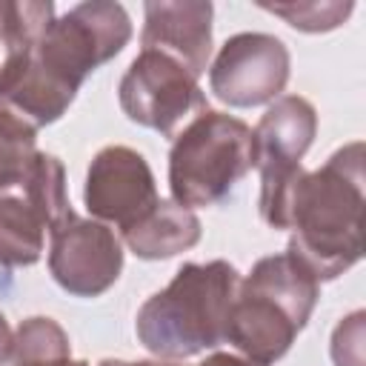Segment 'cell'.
<instances>
[{
    "label": "cell",
    "mask_w": 366,
    "mask_h": 366,
    "mask_svg": "<svg viewBox=\"0 0 366 366\" xmlns=\"http://www.w3.org/2000/svg\"><path fill=\"white\" fill-rule=\"evenodd\" d=\"M363 146L337 152L320 172L297 174L283 206L295 229L289 254L315 277H335L363 252Z\"/></svg>",
    "instance_id": "cell-1"
},
{
    "label": "cell",
    "mask_w": 366,
    "mask_h": 366,
    "mask_svg": "<svg viewBox=\"0 0 366 366\" xmlns=\"http://www.w3.org/2000/svg\"><path fill=\"white\" fill-rule=\"evenodd\" d=\"M129 31V17L114 3H83L71 9L46 26L26 77L6 100L31 114L34 123L57 120L83 77L117 54Z\"/></svg>",
    "instance_id": "cell-2"
},
{
    "label": "cell",
    "mask_w": 366,
    "mask_h": 366,
    "mask_svg": "<svg viewBox=\"0 0 366 366\" xmlns=\"http://www.w3.org/2000/svg\"><path fill=\"white\" fill-rule=\"evenodd\" d=\"M234 289L237 272L229 263H186L177 277L140 309V340L163 357H189L223 343Z\"/></svg>",
    "instance_id": "cell-3"
},
{
    "label": "cell",
    "mask_w": 366,
    "mask_h": 366,
    "mask_svg": "<svg viewBox=\"0 0 366 366\" xmlns=\"http://www.w3.org/2000/svg\"><path fill=\"white\" fill-rule=\"evenodd\" d=\"M317 300V277L295 257H263L232 300L226 340L257 363L277 360Z\"/></svg>",
    "instance_id": "cell-4"
},
{
    "label": "cell",
    "mask_w": 366,
    "mask_h": 366,
    "mask_svg": "<svg viewBox=\"0 0 366 366\" xmlns=\"http://www.w3.org/2000/svg\"><path fill=\"white\" fill-rule=\"evenodd\" d=\"M254 166V134L220 112H203L172 149V194L186 206H212Z\"/></svg>",
    "instance_id": "cell-5"
},
{
    "label": "cell",
    "mask_w": 366,
    "mask_h": 366,
    "mask_svg": "<svg viewBox=\"0 0 366 366\" xmlns=\"http://www.w3.org/2000/svg\"><path fill=\"white\" fill-rule=\"evenodd\" d=\"M254 134V163L263 169L260 212L269 226L283 229L286 194L300 174L297 160L315 134V109L303 97H283L274 103Z\"/></svg>",
    "instance_id": "cell-6"
},
{
    "label": "cell",
    "mask_w": 366,
    "mask_h": 366,
    "mask_svg": "<svg viewBox=\"0 0 366 366\" xmlns=\"http://www.w3.org/2000/svg\"><path fill=\"white\" fill-rule=\"evenodd\" d=\"M120 103L134 123L172 134L177 120L203 106V94L194 74L177 57L160 49H143L120 83Z\"/></svg>",
    "instance_id": "cell-7"
},
{
    "label": "cell",
    "mask_w": 366,
    "mask_h": 366,
    "mask_svg": "<svg viewBox=\"0 0 366 366\" xmlns=\"http://www.w3.org/2000/svg\"><path fill=\"white\" fill-rule=\"evenodd\" d=\"M51 232V274L71 295H97L117 280L123 254L114 234L66 212L49 226Z\"/></svg>",
    "instance_id": "cell-8"
},
{
    "label": "cell",
    "mask_w": 366,
    "mask_h": 366,
    "mask_svg": "<svg viewBox=\"0 0 366 366\" xmlns=\"http://www.w3.org/2000/svg\"><path fill=\"white\" fill-rule=\"evenodd\" d=\"M160 203L154 180L140 154L123 146L100 152L89 169L86 206L89 212L114 220L123 234L143 223Z\"/></svg>",
    "instance_id": "cell-9"
},
{
    "label": "cell",
    "mask_w": 366,
    "mask_h": 366,
    "mask_svg": "<svg viewBox=\"0 0 366 366\" xmlns=\"http://www.w3.org/2000/svg\"><path fill=\"white\" fill-rule=\"evenodd\" d=\"M286 77L289 54L277 37L237 34L223 46L212 69V89L232 106H254L277 94Z\"/></svg>",
    "instance_id": "cell-10"
},
{
    "label": "cell",
    "mask_w": 366,
    "mask_h": 366,
    "mask_svg": "<svg viewBox=\"0 0 366 366\" xmlns=\"http://www.w3.org/2000/svg\"><path fill=\"white\" fill-rule=\"evenodd\" d=\"M209 3H149L143 49H172L180 63L197 77L206 69L212 43Z\"/></svg>",
    "instance_id": "cell-11"
},
{
    "label": "cell",
    "mask_w": 366,
    "mask_h": 366,
    "mask_svg": "<svg viewBox=\"0 0 366 366\" xmlns=\"http://www.w3.org/2000/svg\"><path fill=\"white\" fill-rule=\"evenodd\" d=\"M51 3H0V97L6 100L29 71L34 46L51 23Z\"/></svg>",
    "instance_id": "cell-12"
},
{
    "label": "cell",
    "mask_w": 366,
    "mask_h": 366,
    "mask_svg": "<svg viewBox=\"0 0 366 366\" xmlns=\"http://www.w3.org/2000/svg\"><path fill=\"white\" fill-rule=\"evenodd\" d=\"M197 234H200V226L189 209L160 200L143 223L126 232V240L140 257H169L192 246Z\"/></svg>",
    "instance_id": "cell-13"
},
{
    "label": "cell",
    "mask_w": 366,
    "mask_h": 366,
    "mask_svg": "<svg viewBox=\"0 0 366 366\" xmlns=\"http://www.w3.org/2000/svg\"><path fill=\"white\" fill-rule=\"evenodd\" d=\"M43 217L31 203L0 197V263L29 266L43 252Z\"/></svg>",
    "instance_id": "cell-14"
},
{
    "label": "cell",
    "mask_w": 366,
    "mask_h": 366,
    "mask_svg": "<svg viewBox=\"0 0 366 366\" xmlns=\"http://www.w3.org/2000/svg\"><path fill=\"white\" fill-rule=\"evenodd\" d=\"M17 366H86L69 357V340L63 329L49 317H31L20 326L11 346Z\"/></svg>",
    "instance_id": "cell-15"
},
{
    "label": "cell",
    "mask_w": 366,
    "mask_h": 366,
    "mask_svg": "<svg viewBox=\"0 0 366 366\" xmlns=\"http://www.w3.org/2000/svg\"><path fill=\"white\" fill-rule=\"evenodd\" d=\"M34 157V129L11 112H0V189L26 183Z\"/></svg>",
    "instance_id": "cell-16"
},
{
    "label": "cell",
    "mask_w": 366,
    "mask_h": 366,
    "mask_svg": "<svg viewBox=\"0 0 366 366\" xmlns=\"http://www.w3.org/2000/svg\"><path fill=\"white\" fill-rule=\"evenodd\" d=\"M11 346H14V337H11V332H9L6 317L0 315V363L11 357Z\"/></svg>",
    "instance_id": "cell-17"
},
{
    "label": "cell",
    "mask_w": 366,
    "mask_h": 366,
    "mask_svg": "<svg viewBox=\"0 0 366 366\" xmlns=\"http://www.w3.org/2000/svg\"><path fill=\"white\" fill-rule=\"evenodd\" d=\"M200 366H252V363H243V360L229 357V355H214L212 360H206V363H200Z\"/></svg>",
    "instance_id": "cell-18"
},
{
    "label": "cell",
    "mask_w": 366,
    "mask_h": 366,
    "mask_svg": "<svg viewBox=\"0 0 366 366\" xmlns=\"http://www.w3.org/2000/svg\"><path fill=\"white\" fill-rule=\"evenodd\" d=\"M100 366H172V363H123V360H103Z\"/></svg>",
    "instance_id": "cell-19"
}]
</instances>
